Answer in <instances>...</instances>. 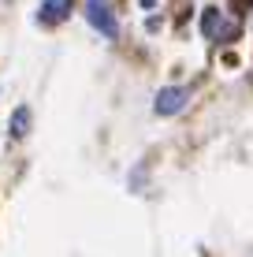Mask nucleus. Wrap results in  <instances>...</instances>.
<instances>
[{
    "mask_svg": "<svg viewBox=\"0 0 253 257\" xmlns=\"http://www.w3.org/2000/svg\"><path fill=\"white\" fill-rule=\"evenodd\" d=\"M86 19H90V26L101 30L104 38H116L119 34V23H116V15H112L108 0H86Z\"/></svg>",
    "mask_w": 253,
    "mask_h": 257,
    "instance_id": "f257e3e1",
    "label": "nucleus"
},
{
    "mask_svg": "<svg viewBox=\"0 0 253 257\" xmlns=\"http://www.w3.org/2000/svg\"><path fill=\"white\" fill-rule=\"evenodd\" d=\"M186 101H190V90H186V86H164V90L156 93L153 108H156V116H175Z\"/></svg>",
    "mask_w": 253,
    "mask_h": 257,
    "instance_id": "f03ea898",
    "label": "nucleus"
},
{
    "mask_svg": "<svg viewBox=\"0 0 253 257\" xmlns=\"http://www.w3.org/2000/svg\"><path fill=\"white\" fill-rule=\"evenodd\" d=\"M201 23H205V38H208V41H227V38H234L231 19H227V15H220L216 8H205Z\"/></svg>",
    "mask_w": 253,
    "mask_h": 257,
    "instance_id": "7ed1b4c3",
    "label": "nucleus"
},
{
    "mask_svg": "<svg viewBox=\"0 0 253 257\" xmlns=\"http://www.w3.org/2000/svg\"><path fill=\"white\" fill-rule=\"evenodd\" d=\"M67 15H71V0H45L41 12H38V23L41 26H56V23H64Z\"/></svg>",
    "mask_w": 253,
    "mask_h": 257,
    "instance_id": "20e7f679",
    "label": "nucleus"
},
{
    "mask_svg": "<svg viewBox=\"0 0 253 257\" xmlns=\"http://www.w3.org/2000/svg\"><path fill=\"white\" fill-rule=\"evenodd\" d=\"M26 131H30V108H15L12 123H8V135H12V138H23Z\"/></svg>",
    "mask_w": 253,
    "mask_h": 257,
    "instance_id": "39448f33",
    "label": "nucleus"
}]
</instances>
